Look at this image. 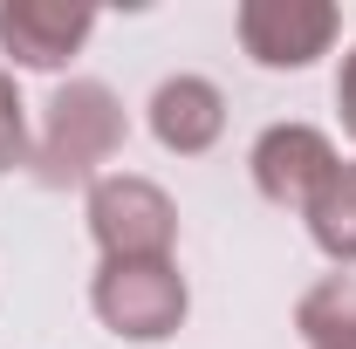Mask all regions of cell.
<instances>
[{
    "label": "cell",
    "instance_id": "1",
    "mask_svg": "<svg viewBox=\"0 0 356 349\" xmlns=\"http://www.w3.org/2000/svg\"><path fill=\"white\" fill-rule=\"evenodd\" d=\"M124 144V103L103 83H62L48 96V124L35 144V165L48 185H69V178H96V165H110Z\"/></svg>",
    "mask_w": 356,
    "mask_h": 349
},
{
    "label": "cell",
    "instance_id": "2",
    "mask_svg": "<svg viewBox=\"0 0 356 349\" xmlns=\"http://www.w3.org/2000/svg\"><path fill=\"white\" fill-rule=\"evenodd\" d=\"M89 233H96L103 261H172L178 206L165 199V185L137 172H110L89 185Z\"/></svg>",
    "mask_w": 356,
    "mask_h": 349
},
{
    "label": "cell",
    "instance_id": "3",
    "mask_svg": "<svg viewBox=\"0 0 356 349\" xmlns=\"http://www.w3.org/2000/svg\"><path fill=\"white\" fill-rule=\"evenodd\" d=\"M89 302H96L110 336H124V343H165V336H178L192 295H185V274L172 261H103Z\"/></svg>",
    "mask_w": 356,
    "mask_h": 349
},
{
    "label": "cell",
    "instance_id": "4",
    "mask_svg": "<svg viewBox=\"0 0 356 349\" xmlns=\"http://www.w3.org/2000/svg\"><path fill=\"white\" fill-rule=\"evenodd\" d=\"M343 28V14L329 0H247L240 7V48L261 69H309L315 55H329Z\"/></svg>",
    "mask_w": 356,
    "mask_h": 349
},
{
    "label": "cell",
    "instance_id": "5",
    "mask_svg": "<svg viewBox=\"0 0 356 349\" xmlns=\"http://www.w3.org/2000/svg\"><path fill=\"white\" fill-rule=\"evenodd\" d=\"M336 165H343L336 144L315 124H274L254 144V185H261V199L288 206V213H309L322 199V185L336 178Z\"/></svg>",
    "mask_w": 356,
    "mask_h": 349
},
{
    "label": "cell",
    "instance_id": "6",
    "mask_svg": "<svg viewBox=\"0 0 356 349\" xmlns=\"http://www.w3.org/2000/svg\"><path fill=\"white\" fill-rule=\"evenodd\" d=\"M89 28H96V14L69 7V0H0V48L21 69H62L89 42Z\"/></svg>",
    "mask_w": 356,
    "mask_h": 349
},
{
    "label": "cell",
    "instance_id": "7",
    "mask_svg": "<svg viewBox=\"0 0 356 349\" xmlns=\"http://www.w3.org/2000/svg\"><path fill=\"white\" fill-rule=\"evenodd\" d=\"M226 131V96L206 76H172V83H158L151 96V137L178 151V158H199V151H213Z\"/></svg>",
    "mask_w": 356,
    "mask_h": 349
},
{
    "label": "cell",
    "instance_id": "8",
    "mask_svg": "<svg viewBox=\"0 0 356 349\" xmlns=\"http://www.w3.org/2000/svg\"><path fill=\"white\" fill-rule=\"evenodd\" d=\"M295 329L309 336V349H356V274L315 281L295 308Z\"/></svg>",
    "mask_w": 356,
    "mask_h": 349
},
{
    "label": "cell",
    "instance_id": "9",
    "mask_svg": "<svg viewBox=\"0 0 356 349\" xmlns=\"http://www.w3.org/2000/svg\"><path fill=\"white\" fill-rule=\"evenodd\" d=\"M309 233L315 247L329 254V261H356V158L350 165H336V178L322 185V199L309 206Z\"/></svg>",
    "mask_w": 356,
    "mask_h": 349
},
{
    "label": "cell",
    "instance_id": "10",
    "mask_svg": "<svg viewBox=\"0 0 356 349\" xmlns=\"http://www.w3.org/2000/svg\"><path fill=\"white\" fill-rule=\"evenodd\" d=\"M28 158V110H21V89L0 69V172H14Z\"/></svg>",
    "mask_w": 356,
    "mask_h": 349
},
{
    "label": "cell",
    "instance_id": "11",
    "mask_svg": "<svg viewBox=\"0 0 356 349\" xmlns=\"http://www.w3.org/2000/svg\"><path fill=\"white\" fill-rule=\"evenodd\" d=\"M336 103H343V131L356 137V48L343 55V76H336Z\"/></svg>",
    "mask_w": 356,
    "mask_h": 349
}]
</instances>
